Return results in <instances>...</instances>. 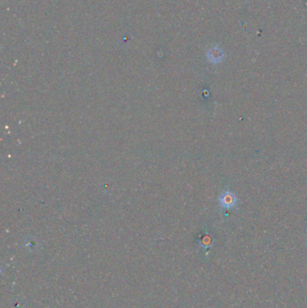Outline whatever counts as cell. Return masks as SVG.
<instances>
[{
    "label": "cell",
    "mask_w": 307,
    "mask_h": 308,
    "mask_svg": "<svg viewBox=\"0 0 307 308\" xmlns=\"http://www.w3.org/2000/svg\"><path fill=\"white\" fill-rule=\"evenodd\" d=\"M219 203L224 209H232L238 204L236 196L229 190H225L219 198Z\"/></svg>",
    "instance_id": "obj_1"
},
{
    "label": "cell",
    "mask_w": 307,
    "mask_h": 308,
    "mask_svg": "<svg viewBox=\"0 0 307 308\" xmlns=\"http://www.w3.org/2000/svg\"><path fill=\"white\" fill-rule=\"evenodd\" d=\"M207 58L214 64L221 62L224 58V52L220 47L215 46L207 52Z\"/></svg>",
    "instance_id": "obj_2"
}]
</instances>
